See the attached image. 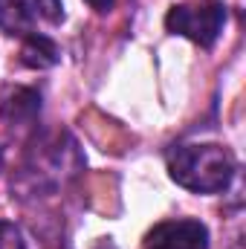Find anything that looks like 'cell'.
I'll use <instances>...</instances> for the list:
<instances>
[{"mask_svg":"<svg viewBox=\"0 0 246 249\" xmlns=\"http://www.w3.org/2000/svg\"><path fill=\"white\" fill-rule=\"evenodd\" d=\"M84 168V157L70 133H35L18 174L12 177V188L20 197H44L61 188L72 174Z\"/></svg>","mask_w":246,"mask_h":249,"instance_id":"obj_1","label":"cell"},{"mask_svg":"<svg viewBox=\"0 0 246 249\" xmlns=\"http://www.w3.org/2000/svg\"><path fill=\"white\" fill-rule=\"evenodd\" d=\"M168 177L194 194H220L232 186L238 162L217 142H177L165 151Z\"/></svg>","mask_w":246,"mask_h":249,"instance_id":"obj_2","label":"cell"},{"mask_svg":"<svg viewBox=\"0 0 246 249\" xmlns=\"http://www.w3.org/2000/svg\"><path fill=\"white\" fill-rule=\"evenodd\" d=\"M229 20V6L223 0H197L177 3L165 15V29L171 35H183L203 50H211Z\"/></svg>","mask_w":246,"mask_h":249,"instance_id":"obj_3","label":"cell"},{"mask_svg":"<svg viewBox=\"0 0 246 249\" xmlns=\"http://www.w3.org/2000/svg\"><path fill=\"white\" fill-rule=\"evenodd\" d=\"M64 20L61 0H0V32L26 38L41 26H58Z\"/></svg>","mask_w":246,"mask_h":249,"instance_id":"obj_4","label":"cell"},{"mask_svg":"<svg viewBox=\"0 0 246 249\" xmlns=\"http://www.w3.org/2000/svg\"><path fill=\"white\" fill-rule=\"evenodd\" d=\"M145 249H209V229L194 217L162 220L145 235Z\"/></svg>","mask_w":246,"mask_h":249,"instance_id":"obj_5","label":"cell"},{"mask_svg":"<svg viewBox=\"0 0 246 249\" xmlns=\"http://www.w3.org/2000/svg\"><path fill=\"white\" fill-rule=\"evenodd\" d=\"M41 116V93L35 87L9 84L0 90V119L9 127H32Z\"/></svg>","mask_w":246,"mask_h":249,"instance_id":"obj_6","label":"cell"},{"mask_svg":"<svg viewBox=\"0 0 246 249\" xmlns=\"http://www.w3.org/2000/svg\"><path fill=\"white\" fill-rule=\"evenodd\" d=\"M58 61H61V47L47 32H35V35L23 38V47H20V64L23 67L47 70V67H55Z\"/></svg>","mask_w":246,"mask_h":249,"instance_id":"obj_7","label":"cell"},{"mask_svg":"<svg viewBox=\"0 0 246 249\" xmlns=\"http://www.w3.org/2000/svg\"><path fill=\"white\" fill-rule=\"evenodd\" d=\"M0 249H26L20 229L12 220H0Z\"/></svg>","mask_w":246,"mask_h":249,"instance_id":"obj_8","label":"cell"},{"mask_svg":"<svg viewBox=\"0 0 246 249\" xmlns=\"http://www.w3.org/2000/svg\"><path fill=\"white\" fill-rule=\"evenodd\" d=\"M93 12H99V15H107V12H113V6H116V0H84Z\"/></svg>","mask_w":246,"mask_h":249,"instance_id":"obj_9","label":"cell"},{"mask_svg":"<svg viewBox=\"0 0 246 249\" xmlns=\"http://www.w3.org/2000/svg\"><path fill=\"white\" fill-rule=\"evenodd\" d=\"M93 249H119V247L113 244V238H102V241H99V244H96Z\"/></svg>","mask_w":246,"mask_h":249,"instance_id":"obj_10","label":"cell"}]
</instances>
